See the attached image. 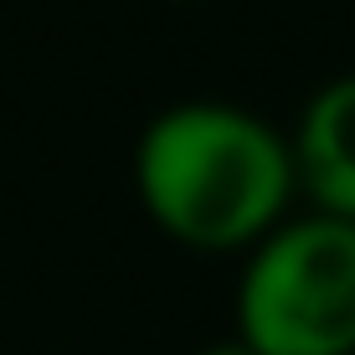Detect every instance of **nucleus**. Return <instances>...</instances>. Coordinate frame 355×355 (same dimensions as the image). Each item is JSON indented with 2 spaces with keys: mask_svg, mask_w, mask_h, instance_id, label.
Wrapping results in <instances>:
<instances>
[{
  "mask_svg": "<svg viewBox=\"0 0 355 355\" xmlns=\"http://www.w3.org/2000/svg\"><path fill=\"white\" fill-rule=\"evenodd\" d=\"M201 355H252L248 345H211V350H201Z\"/></svg>",
  "mask_w": 355,
  "mask_h": 355,
  "instance_id": "obj_4",
  "label": "nucleus"
},
{
  "mask_svg": "<svg viewBox=\"0 0 355 355\" xmlns=\"http://www.w3.org/2000/svg\"><path fill=\"white\" fill-rule=\"evenodd\" d=\"M237 329L252 355H355V222H278L237 284Z\"/></svg>",
  "mask_w": 355,
  "mask_h": 355,
  "instance_id": "obj_2",
  "label": "nucleus"
},
{
  "mask_svg": "<svg viewBox=\"0 0 355 355\" xmlns=\"http://www.w3.org/2000/svg\"><path fill=\"white\" fill-rule=\"evenodd\" d=\"M186 6H196V0H186Z\"/></svg>",
  "mask_w": 355,
  "mask_h": 355,
  "instance_id": "obj_5",
  "label": "nucleus"
},
{
  "mask_svg": "<svg viewBox=\"0 0 355 355\" xmlns=\"http://www.w3.org/2000/svg\"><path fill=\"white\" fill-rule=\"evenodd\" d=\"M288 155L293 186L309 191L314 211L355 222V72L329 78L304 103Z\"/></svg>",
  "mask_w": 355,
  "mask_h": 355,
  "instance_id": "obj_3",
  "label": "nucleus"
},
{
  "mask_svg": "<svg viewBox=\"0 0 355 355\" xmlns=\"http://www.w3.org/2000/svg\"><path fill=\"white\" fill-rule=\"evenodd\" d=\"M134 191L165 237L196 252H237L284 222L293 186L288 139L237 103H175L134 150Z\"/></svg>",
  "mask_w": 355,
  "mask_h": 355,
  "instance_id": "obj_1",
  "label": "nucleus"
}]
</instances>
